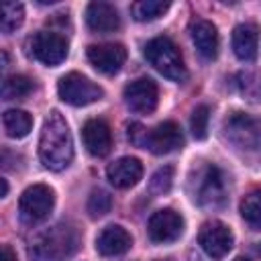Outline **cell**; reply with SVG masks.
<instances>
[{
    "label": "cell",
    "instance_id": "4316f807",
    "mask_svg": "<svg viewBox=\"0 0 261 261\" xmlns=\"http://www.w3.org/2000/svg\"><path fill=\"white\" fill-rule=\"evenodd\" d=\"M173 186V167L171 165H163L159 167L153 175H151V181H149V190L157 196L161 194H167Z\"/></svg>",
    "mask_w": 261,
    "mask_h": 261
},
{
    "label": "cell",
    "instance_id": "8fae6325",
    "mask_svg": "<svg viewBox=\"0 0 261 261\" xmlns=\"http://www.w3.org/2000/svg\"><path fill=\"white\" fill-rule=\"evenodd\" d=\"M124 102L137 114H151L159 102L157 84L151 77H139L124 86Z\"/></svg>",
    "mask_w": 261,
    "mask_h": 261
},
{
    "label": "cell",
    "instance_id": "7402d4cb",
    "mask_svg": "<svg viewBox=\"0 0 261 261\" xmlns=\"http://www.w3.org/2000/svg\"><path fill=\"white\" fill-rule=\"evenodd\" d=\"M167 8H169V2H163V0H139L130 4V14L135 20L147 22V20L159 18Z\"/></svg>",
    "mask_w": 261,
    "mask_h": 261
},
{
    "label": "cell",
    "instance_id": "3957f363",
    "mask_svg": "<svg viewBox=\"0 0 261 261\" xmlns=\"http://www.w3.org/2000/svg\"><path fill=\"white\" fill-rule=\"evenodd\" d=\"M190 194H192V200L202 208L222 206L226 198L222 171L212 163L198 165L190 175Z\"/></svg>",
    "mask_w": 261,
    "mask_h": 261
},
{
    "label": "cell",
    "instance_id": "d6986e66",
    "mask_svg": "<svg viewBox=\"0 0 261 261\" xmlns=\"http://www.w3.org/2000/svg\"><path fill=\"white\" fill-rule=\"evenodd\" d=\"M259 47V27L255 22H241L232 31V51L241 61H253Z\"/></svg>",
    "mask_w": 261,
    "mask_h": 261
},
{
    "label": "cell",
    "instance_id": "4dcf8cb0",
    "mask_svg": "<svg viewBox=\"0 0 261 261\" xmlns=\"http://www.w3.org/2000/svg\"><path fill=\"white\" fill-rule=\"evenodd\" d=\"M234 261H249V259H245V257H237Z\"/></svg>",
    "mask_w": 261,
    "mask_h": 261
},
{
    "label": "cell",
    "instance_id": "9c48e42d",
    "mask_svg": "<svg viewBox=\"0 0 261 261\" xmlns=\"http://www.w3.org/2000/svg\"><path fill=\"white\" fill-rule=\"evenodd\" d=\"M198 243L202 247V251L212 257V259H222L224 255H228V251L232 249V232L230 228L220 222V220H210L204 222L200 232H198Z\"/></svg>",
    "mask_w": 261,
    "mask_h": 261
},
{
    "label": "cell",
    "instance_id": "ba28073f",
    "mask_svg": "<svg viewBox=\"0 0 261 261\" xmlns=\"http://www.w3.org/2000/svg\"><path fill=\"white\" fill-rule=\"evenodd\" d=\"M29 47H31V55L49 67H55L61 61H65L67 49H69L65 37H61L59 33H51V31L35 33L29 41Z\"/></svg>",
    "mask_w": 261,
    "mask_h": 261
},
{
    "label": "cell",
    "instance_id": "ffe728a7",
    "mask_svg": "<svg viewBox=\"0 0 261 261\" xmlns=\"http://www.w3.org/2000/svg\"><path fill=\"white\" fill-rule=\"evenodd\" d=\"M2 126L4 133L12 139H22L29 135V130L33 128V118L29 112L18 110V108H10L2 114Z\"/></svg>",
    "mask_w": 261,
    "mask_h": 261
},
{
    "label": "cell",
    "instance_id": "7a4b0ae2",
    "mask_svg": "<svg viewBox=\"0 0 261 261\" xmlns=\"http://www.w3.org/2000/svg\"><path fill=\"white\" fill-rule=\"evenodd\" d=\"M80 243V232L67 222H57L41 230L29 247L31 261H65L69 259Z\"/></svg>",
    "mask_w": 261,
    "mask_h": 261
},
{
    "label": "cell",
    "instance_id": "9a60e30c",
    "mask_svg": "<svg viewBox=\"0 0 261 261\" xmlns=\"http://www.w3.org/2000/svg\"><path fill=\"white\" fill-rule=\"evenodd\" d=\"M86 24L94 33H112L120 27V16L110 2L94 0L86 8Z\"/></svg>",
    "mask_w": 261,
    "mask_h": 261
},
{
    "label": "cell",
    "instance_id": "1f68e13d",
    "mask_svg": "<svg viewBox=\"0 0 261 261\" xmlns=\"http://www.w3.org/2000/svg\"><path fill=\"white\" fill-rule=\"evenodd\" d=\"M157 261H161V259H157Z\"/></svg>",
    "mask_w": 261,
    "mask_h": 261
},
{
    "label": "cell",
    "instance_id": "ac0fdd59",
    "mask_svg": "<svg viewBox=\"0 0 261 261\" xmlns=\"http://www.w3.org/2000/svg\"><path fill=\"white\" fill-rule=\"evenodd\" d=\"M190 37L204 59H214L218 55V31L210 20L194 18L190 22Z\"/></svg>",
    "mask_w": 261,
    "mask_h": 261
},
{
    "label": "cell",
    "instance_id": "83f0119b",
    "mask_svg": "<svg viewBox=\"0 0 261 261\" xmlns=\"http://www.w3.org/2000/svg\"><path fill=\"white\" fill-rule=\"evenodd\" d=\"M147 130H149V128H145L143 124H139V122H133V124L128 126V141H130L133 145H137V147L145 149V141H147Z\"/></svg>",
    "mask_w": 261,
    "mask_h": 261
},
{
    "label": "cell",
    "instance_id": "7c38bea8",
    "mask_svg": "<svg viewBox=\"0 0 261 261\" xmlns=\"http://www.w3.org/2000/svg\"><path fill=\"white\" fill-rule=\"evenodd\" d=\"M181 145H184V133H181L179 124H175L173 120H165V122L157 124L155 128L147 130L145 149H149L155 155L173 153V151L181 149Z\"/></svg>",
    "mask_w": 261,
    "mask_h": 261
},
{
    "label": "cell",
    "instance_id": "d4e9b609",
    "mask_svg": "<svg viewBox=\"0 0 261 261\" xmlns=\"http://www.w3.org/2000/svg\"><path fill=\"white\" fill-rule=\"evenodd\" d=\"M110 208H112V196L106 190L96 188V190L90 192L88 202H86V210H88V214L92 218H100V216L108 214Z\"/></svg>",
    "mask_w": 261,
    "mask_h": 261
},
{
    "label": "cell",
    "instance_id": "44dd1931",
    "mask_svg": "<svg viewBox=\"0 0 261 261\" xmlns=\"http://www.w3.org/2000/svg\"><path fill=\"white\" fill-rule=\"evenodd\" d=\"M241 216L251 228L261 226V188L251 190L243 200H241Z\"/></svg>",
    "mask_w": 261,
    "mask_h": 261
},
{
    "label": "cell",
    "instance_id": "484cf974",
    "mask_svg": "<svg viewBox=\"0 0 261 261\" xmlns=\"http://www.w3.org/2000/svg\"><path fill=\"white\" fill-rule=\"evenodd\" d=\"M208 122H210V106L208 104H198L192 110V118H190V126H192V135L202 141L208 137Z\"/></svg>",
    "mask_w": 261,
    "mask_h": 261
},
{
    "label": "cell",
    "instance_id": "603a6c76",
    "mask_svg": "<svg viewBox=\"0 0 261 261\" xmlns=\"http://www.w3.org/2000/svg\"><path fill=\"white\" fill-rule=\"evenodd\" d=\"M24 20V6L20 2H4L2 4V16H0V27L4 35L14 33Z\"/></svg>",
    "mask_w": 261,
    "mask_h": 261
},
{
    "label": "cell",
    "instance_id": "5b68a950",
    "mask_svg": "<svg viewBox=\"0 0 261 261\" xmlns=\"http://www.w3.org/2000/svg\"><path fill=\"white\" fill-rule=\"evenodd\" d=\"M224 137L241 151H261V120L249 112H230L224 118Z\"/></svg>",
    "mask_w": 261,
    "mask_h": 261
},
{
    "label": "cell",
    "instance_id": "cb8c5ba5",
    "mask_svg": "<svg viewBox=\"0 0 261 261\" xmlns=\"http://www.w3.org/2000/svg\"><path fill=\"white\" fill-rule=\"evenodd\" d=\"M33 90V82L27 75H10L2 82V98L4 100H20L29 96Z\"/></svg>",
    "mask_w": 261,
    "mask_h": 261
},
{
    "label": "cell",
    "instance_id": "6da1fadb",
    "mask_svg": "<svg viewBox=\"0 0 261 261\" xmlns=\"http://www.w3.org/2000/svg\"><path fill=\"white\" fill-rule=\"evenodd\" d=\"M39 159L51 171L65 169L73 159V139L61 112L51 110L39 137Z\"/></svg>",
    "mask_w": 261,
    "mask_h": 261
},
{
    "label": "cell",
    "instance_id": "f1b7e54d",
    "mask_svg": "<svg viewBox=\"0 0 261 261\" xmlns=\"http://www.w3.org/2000/svg\"><path fill=\"white\" fill-rule=\"evenodd\" d=\"M0 261H18L16 253L10 249V245H2V259Z\"/></svg>",
    "mask_w": 261,
    "mask_h": 261
},
{
    "label": "cell",
    "instance_id": "277c9868",
    "mask_svg": "<svg viewBox=\"0 0 261 261\" xmlns=\"http://www.w3.org/2000/svg\"><path fill=\"white\" fill-rule=\"evenodd\" d=\"M145 59L167 80L184 82L188 77V69L177 45L165 35L155 37L145 45Z\"/></svg>",
    "mask_w": 261,
    "mask_h": 261
},
{
    "label": "cell",
    "instance_id": "5bb4252c",
    "mask_svg": "<svg viewBox=\"0 0 261 261\" xmlns=\"http://www.w3.org/2000/svg\"><path fill=\"white\" fill-rule=\"evenodd\" d=\"M82 139H84V147L94 157H106L110 153V149H112L110 128L100 118H90L82 126Z\"/></svg>",
    "mask_w": 261,
    "mask_h": 261
},
{
    "label": "cell",
    "instance_id": "e0dca14e",
    "mask_svg": "<svg viewBox=\"0 0 261 261\" xmlns=\"http://www.w3.org/2000/svg\"><path fill=\"white\" fill-rule=\"evenodd\" d=\"M130 245H133L130 232L118 224H110V226L102 228V232L96 237V251L104 257L122 255L130 249Z\"/></svg>",
    "mask_w": 261,
    "mask_h": 261
},
{
    "label": "cell",
    "instance_id": "30bf717a",
    "mask_svg": "<svg viewBox=\"0 0 261 261\" xmlns=\"http://www.w3.org/2000/svg\"><path fill=\"white\" fill-rule=\"evenodd\" d=\"M147 232L153 243H173L184 232V218L171 208H163L151 214L147 222Z\"/></svg>",
    "mask_w": 261,
    "mask_h": 261
},
{
    "label": "cell",
    "instance_id": "52a82bcc",
    "mask_svg": "<svg viewBox=\"0 0 261 261\" xmlns=\"http://www.w3.org/2000/svg\"><path fill=\"white\" fill-rule=\"evenodd\" d=\"M53 204H55V192L47 184H33L20 194L18 212L24 222L33 224L45 220L53 210Z\"/></svg>",
    "mask_w": 261,
    "mask_h": 261
},
{
    "label": "cell",
    "instance_id": "8992f818",
    "mask_svg": "<svg viewBox=\"0 0 261 261\" xmlns=\"http://www.w3.org/2000/svg\"><path fill=\"white\" fill-rule=\"evenodd\" d=\"M57 94L65 104L88 106L92 102H98L104 96V90L98 84H94L90 77H86V75H82L77 71H69V73L59 77Z\"/></svg>",
    "mask_w": 261,
    "mask_h": 261
},
{
    "label": "cell",
    "instance_id": "f546056e",
    "mask_svg": "<svg viewBox=\"0 0 261 261\" xmlns=\"http://www.w3.org/2000/svg\"><path fill=\"white\" fill-rule=\"evenodd\" d=\"M0 184H2V198L8 194V181L6 179H0Z\"/></svg>",
    "mask_w": 261,
    "mask_h": 261
},
{
    "label": "cell",
    "instance_id": "2e32d148",
    "mask_svg": "<svg viewBox=\"0 0 261 261\" xmlns=\"http://www.w3.org/2000/svg\"><path fill=\"white\" fill-rule=\"evenodd\" d=\"M106 177L114 188H133L143 177V163L137 157H120L106 167Z\"/></svg>",
    "mask_w": 261,
    "mask_h": 261
},
{
    "label": "cell",
    "instance_id": "4fadbf2b",
    "mask_svg": "<svg viewBox=\"0 0 261 261\" xmlns=\"http://www.w3.org/2000/svg\"><path fill=\"white\" fill-rule=\"evenodd\" d=\"M86 55H88V61L92 63V67L100 73H106V75L120 71V67L126 61V49L120 43L90 45Z\"/></svg>",
    "mask_w": 261,
    "mask_h": 261
}]
</instances>
